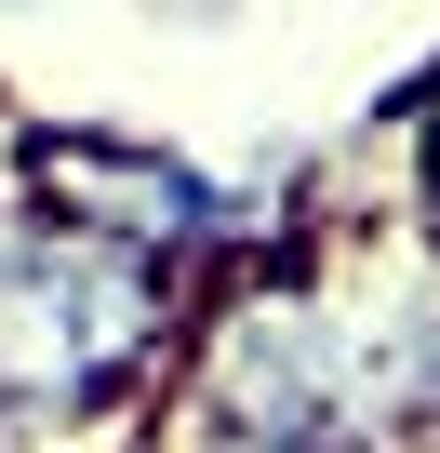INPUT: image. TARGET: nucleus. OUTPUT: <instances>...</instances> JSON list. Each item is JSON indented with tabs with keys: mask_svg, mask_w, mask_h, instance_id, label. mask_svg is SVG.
<instances>
[{
	"mask_svg": "<svg viewBox=\"0 0 440 453\" xmlns=\"http://www.w3.org/2000/svg\"><path fill=\"white\" fill-rule=\"evenodd\" d=\"M187 334V280L147 254H107L81 226L0 200V400L27 426H81L160 387Z\"/></svg>",
	"mask_w": 440,
	"mask_h": 453,
	"instance_id": "f257e3e1",
	"label": "nucleus"
},
{
	"mask_svg": "<svg viewBox=\"0 0 440 453\" xmlns=\"http://www.w3.org/2000/svg\"><path fill=\"white\" fill-rule=\"evenodd\" d=\"M160 453H374L347 426V373H334L307 254H281V267L241 254L187 307V334L160 360Z\"/></svg>",
	"mask_w": 440,
	"mask_h": 453,
	"instance_id": "f03ea898",
	"label": "nucleus"
},
{
	"mask_svg": "<svg viewBox=\"0 0 440 453\" xmlns=\"http://www.w3.org/2000/svg\"><path fill=\"white\" fill-rule=\"evenodd\" d=\"M0 160H14V200H27V213L81 226V241H107V254H147V267H174V280L241 267V254H254V213L213 187L200 160L147 147V134L27 120V134H0Z\"/></svg>",
	"mask_w": 440,
	"mask_h": 453,
	"instance_id": "7ed1b4c3",
	"label": "nucleus"
},
{
	"mask_svg": "<svg viewBox=\"0 0 440 453\" xmlns=\"http://www.w3.org/2000/svg\"><path fill=\"white\" fill-rule=\"evenodd\" d=\"M27 440H41V426H27V413H14V400H0V453H27Z\"/></svg>",
	"mask_w": 440,
	"mask_h": 453,
	"instance_id": "20e7f679",
	"label": "nucleus"
}]
</instances>
